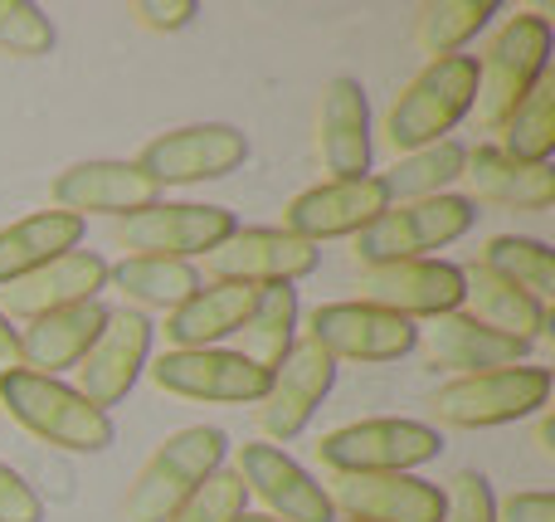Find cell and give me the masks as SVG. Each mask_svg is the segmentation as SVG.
Instances as JSON below:
<instances>
[{
  "instance_id": "cell-3",
  "label": "cell",
  "mask_w": 555,
  "mask_h": 522,
  "mask_svg": "<svg viewBox=\"0 0 555 522\" xmlns=\"http://www.w3.org/2000/svg\"><path fill=\"white\" fill-rule=\"evenodd\" d=\"M224 455H230V440L215 425H191L176 430L166 445L152 449L142 469H137L132 488L122 498V518L127 522H171L176 508L215 474L224 469Z\"/></svg>"
},
{
  "instance_id": "cell-39",
  "label": "cell",
  "mask_w": 555,
  "mask_h": 522,
  "mask_svg": "<svg viewBox=\"0 0 555 522\" xmlns=\"http://www.w3.org/2000/svg\"><path fill=\"white\" fill-rule=\"evenodd\" d=\"M498 522H555V498L546 488H531V494H512L498 504Z\"/></svg>"
},
{
  "instance_id": "cell-20",
  "label": "cell",
  "mask_w": 555,
  "mask_h": 522,
  "mask_svg": "<svg viewBox=\"0 0 555 522\" xmlns=\"http://www.w3.org/2000/svg\"><path fill=\"white\" fill-rule=\"evenodd\" d=\"M234 474L244 479V488L254 498L269 504V518L278 522H336L326 488L297 459H287L278 445H244Z\"/></svg>"
},
{
  "instance_id": "cell-7",
  "label": "cell",
  "mask_w": 555,
  "mask_h": 522,
  "mask_svg": "<svg viewBox=\"0 0 555 522\" xmlns=\"http://www.w3.org/2000/svg\"><path fill=\"white\" fill-rule=\"evenodd\" d=\"M478 225L468 195H429V201H400L356 234V259L361 269L375 264H404V259H429L434 250L463 240Z\"/></svg>"
},
{
  "instance_id": "cell-38",
  "label": "cell",
  "mask_w": 555,
  "mask_h": 522,
  "mask_svg": "<svg viewBox=\"0 0 555 522\" xmlns=\"http://www.w3.org/2000/svg\"><path fill=\"white\" fill-rule=\"evenodd\" d=\"M132 15L142 20L146 29H156V35H181V29L195 25L201 5H195V0H137Z\"/></svg>"
},
{
  "instance_id": "cell-1",
  "label": "cell",
  "mask_w": 555,
  "mask_h": 522,
  "mask_svg": "<svg viewBox=\"0 0 555 522\" xmlns=\"http://www.w3.org/2000/svg\"><path fill=\"white\" fill-rule=\"evenodd\" d=\"M0 406L35 440H44V445H54V449H68V455H103V449L117 445L113 416L88 406V400L59 377L10 371V377H0Z\"/></svg>"
},
{
  "instance_id": "cell-9",
  "label": "cell",
  "mask_w": 555,
  "mask_h": 522,
  "mask_svg": "<svg viewBox=\"0 0 555 522\" xmlns=\"http://www.w3.org/2000/svg\"><path fill=\"white\" fill-rule=\"evenodd\" d=\"M240 230L234 211L224 205H191V201H156L137 215H122L117 220V244L132 254H146V259H181L191 264L195 254H210L220 240Z\"/></svg>"
},
{
  "instance_id": "cell-5",
  "label": "cell",
  "mask_w": 555,
  "mask_h": 522,
  "mask_svg": "<svg viewBox=\"0 0 555 522\" xmlns=\"http://www.w3.org/2000/svg\"><path fill=\"white\" fill-rule=\"evenodd\" d=\"M439 425L453 430H498L541 416L551 406V371L546 367H502L482 377H459L429 396Z\"/></svg>"
},
{
  "instance_id": "cell-14",
  "label": "cell",
  "mask_w": 555,
  "mask_h": 522,
  "mask_svg": "<svg viewBox=\"0 0 555 522\" xmlns=\"http://www.w3.org/2000/svg\"><path fill=\"white\" fill-rule=\"evenodd\" d=\"M307 338L326 352L332 361H395L404 352H414L420 342V322L395 318L371 303H322L307 322Z\"/></svg>"
},
{
  "instance_id": "cell-37",
  "label": "cell",
  "mask_w": 555,
  "mask_h": 522,
  "mask_svg": "<svg viewBox=\"0 0 555 522\" xmlns=\"http://www.w3.org/2000/svg\"><path fill=\"white\" fill-rule=\"evenodd\" d=\"M0 522H44V498L10 464H0Z\"/></svg>"
},
{
  "instance_id": "cell-34",
  "label": "cell",
  "mask_w": 555,
  "mask_h": 522,
  "mask_svg": "<svg viewBox=\"0 0 555 522\" xmlns=\"http://www.w3.org/2000/svg\"><path fill=\"white\" fill-rule=\"evenodd\" d=\"M249 513V488L234 469H215L181 508H176L171 522H240Z\"/></svg>"
},
{
  "instance_id": "cell-15",
  "label": "cell",
  "mask_w": 555,
  "mask_h": 522,
  "mask_svg": "<svg viewBox=\"0 0 555 522\" xmlns=\"http://www.w3.org/2000/svg\"><path fill=\"white\" fill-rule=\"evenodd\" d=\"M361 303L385 308L395 318H443L463 308V269L443 259H404L361 269Z\"/></svg>"
},
{
  "instance_id": "cell-32",
  "label": "cell",
  "mask_w": 555,
  "mask_h": 522,
  "mask_svg": "<svg viewBox=\"0 0 555 522\" xmlns=\"http://www.w3.org/2000/svg\"><path fill=\"white\" fill-rule=\"evenodd\" d=\"M502 152L517 156V162H537V166L551 162V152H555V78L551 74L502 123Z\"/></svg>"
},
{
  "instance_id": "cell-16",
  "label": "cell",
  "mask_w": 555,
  "mask_h": 522,
  "mask_svg": "<svg viewBox=\"0 0 555 522\" xmlns=\"http://www.w3.org/2000/svg\"><path fill=\"white\" fill-rule=\"evenodd\" d=\"M322 250L287 230H234L230 240H220L205 254V269L215 273V283H297L317 269Z\"/></svg>"
},
{
  "instance_id": "cell-11",
  "label": "cell",
  "mask_w": 555,
  "mask_h": 522,
  "mask_svg": "<svg viewBox=\"0 0 555 522\" xmlns=\"http://www.w3.org/2000/svg\"><path fill=\"white\" fill-rule=\"evenodd\" d=\"M332 386L336 361L312 338H297L293 352L269 371V391L259 400V430L269 435V445H287V440L302 435Z\"/></svg>"
},
{
  "instance_id": "cell-22",
  "label": "cell",
  "mask_w": 555,
  "mask_h": 522,
  "mask_svg": "<svg viewBox=\"0 0 555 522\" xmlns=\"http://www.w3.org/2000/svg\"><path fill=\"white\" fill-rule=\"evenodd\" d=\"M414 347H424V357L434 361V367H449L459 371V377H482V371H502V367H521V357H527V342H512L502 338V332L482 328L478 318H468V313H443V318H429L420 328V342Z\"/></svg>"
},
{
  "instance_id": "cell-8",
  "label": "cell",
  "mask_w": 555,
  "mask_h": 522,
  "mask_svg": "<svg viewBox=\"0 0 555 522\" xmlns=\"http://www.w3.org/2000/svg\"><path fill=\"white\" fill-rule=\"evenodd\" d=\"M146 377L181 400H205V406H259L269 391V371L254 367L244 352L205 347V352H162L146 361Z\"/></svg>"
},
{
  "instance_id": "cell-21",
  "label": "cell",
  "mask_w": 555,
  "mask_h": 522,
  "mask_svg": "<svg viewBox=\"0 0 555 522\" xmlns=\"http://www.w3.org/2000/svg\"><path fill=\"white\" fill-rule=\"evenodd\" d=\"M317 156L332 181L371 176V98L361 78H332L317 107Z\"/></svg>"
},
{
  "instance_id": "cell-24",
  "label": "cell",
  "mask_w": 555,
  "mask_h": 522,
  "mask_svg": "<svg viewBox=\"0 0 555 522\" xmlns=\"http://www.w3.org/2000/svg\"><path fill=\"white\" fill-rule=\"evenodd\" d=\"M103 322H107V308L98 298L25 322V328H20V357H25V371H39V377L74 371L78 361H83V352L98 342Z\"/></svg>"
},
{
  "instance_id": "cell-41",
  "label": "cell",
  "mask_w": 555,
  "mask_h": 522,
  "mask_svg": "<svg viewBox=\"0 0 555 522\" xmlns=\"http://www.w3.org/2000/svg\"><path fill=\"white\" fill-rule=\"evenodd\" d=\"M537 449H541V459H555V420H551V410H541V420H537Z\"/></svg>"
},
{
  "instance_id": "cell-6",
  "label": "cell",
  "mask_w": 555,
  "mask_h": 522,
  "mask_svg": "<svg viewBox=\"0 0 555 522\" xmlns=\"http://www.w3.org/2000/svg\"><path fill=\"white\" fill-rule=\"evenodd\" d=\"M443 455V435L424 420H351L322 435L317 459L326 474H414Z\"/></svg>"
},
{
  "instance_id": "cell-17",
  "label": "cell",
  "mask_w": 555,
  "mask_h": 522,
  "mask_svg": "<svg viewBox=\"0 0 555 522\" xmlns=\"http://www.w3.org/2000/svg\"><path fill=\"white\" fill-rule=\"evenodd\" d=\"M326 498L351 522H443V488L420 474H326Z\"/></svg>"
},
{
  "instance_id": "cell-26",
  "label": "cell",
  "mask_w": 555,
  "mask_h": 522,
  "mask_svg": "<svg viewBox=\"0 0 555 522\" xmlns=\"http://www.w3.org/2000/svg\"><path fill=\"white\" fill-rule=\"evenodd\" d=\"M463 303H468V318H478L482 328L502 332L512 342H527V347L551 332V303H537L531 293L502 283L482 264L463 269Z\"/></svg>"
},
{
  "instance_id": "cell-28",
  "label": "cell",
  "mask_w": 555,
  "mask_h": 522,
  "mask_svg": "<svg viewBox=\"0 0 555 522\" xmlns=\"http://www.w3.org/2000/svg\"><path fill=\"white\" fill-rule=\"evenodd\" d=\"M107 283H117V289H122L132 303H142V308L176 313L195 289H201V273H195V264H181V259L127 254L117 269H107Z\"/></svg>"
},
{
  "instance_id": "cell-33",
  "label": "cell",
  "mask_w": 555,
  "mask_h": 522,
  "mask_svg": "<svg viewBox=\"0 0 555 522\" xmlns=\"http://www.w3.org/2000/svg\"><path fill=\"white\" fill-rule=\"evenodd\" d=\"M492 15H498V0H434L420 10V44L434 59H449L468 39H478Z\"/></svg>"
},
{
  "instance_id": "cell-12",
  "label": "cell",
  "mask_w": 555,
  "mask_h": 522,
  "mask_svg": "<svg viewBox=\"0 0 555 522\" xmlns=\"http://www.w3.org/2000/svg\"><path fill=\"white\" fill-rule=\"evenodd\" d=\"M152 318L137 308H122V313H107L103 332H98V342L83 352V361H78V396L88 400V406L107 410L117 406V400L132 396V386L142 381L146 361H152Z\"/></svg>"
},
{
  "instance_id": "cell-40",
  "label": "cell",
  "mask_w": 555,
  "mask_h": 522,
  "mask_svg": "<svg viewBox=\"0 0 555 522\" xmlns=\"http://www.w3.org/2000/svg\"><path fill=\"white\" fill-rule=\"evenodd\" d=\"M10 371H25V357H20V328L0 313V377Z\"/></svg>"
},
{
  "instance_id": "cell-13",
  "label": "cell",
  "mask_w": 555,
  "mask_h": 522,
  "mask_svg": "<svg viewBox=\"0 0 555 522\" xmlns=\"http://www.w3.org/2000/svg\"><path fill=\"white\" fill-rule=\"evenodd\" d=\"M385 211H390L385 176H351V181H322L312 191L293 195L278 230L297 234L307 244H322V240H346V234L371 230Z\"/></svg>"
},
{
  "instance_id": "cell-18",
  "label": "cell",
  "mask_w": 555,
  "mask_h": 522,
  "mask_svg": "<svg viewBox=\"0 0 555 522\" xmlns=\"http://www.w3.org/2000/svg\"><path fill=\"white\" fill-rule=\"evenodd\" d=\"M107 289V259L93 250H68L59 254L54 264L44 269L25 273V279L5 283L0 289V313L10 322H35L44 313H59V308H74V303H93L98 293Z\"/></svg>"
},
{
  "instance_id": "cell-30",
  "label": "cell",
  "mask_w": 555,
  "mask_h": 522,
  "mask_svg": "<svg viewBox=\"0 0 555 522\" xmlns=\"http://www.w3.org/2000/svg\"><path fill=\"white\" fill-rule=\"evenodd\" d=\"M463 162H468V147L459 137H443L434 147H420V152H404L395 162V171L385 176L390 186V201H429V195H449V186L463 176Z\"/></svg>"
},
{
  "instance_id": "cell-31",
  "label": "cell",
  "mask_w": 555,
  "mask_h": 522,
  "mask_svg": "<svg viewBox=\"0 0 555 522\" xmlns=\"http://www.w3.org/2000/svg\"><path fill=\"white\" fill-rule=\"evenodd\" d=\"M478 264L488 273H498L502 283H512V289L531 293L537 303H551L555 259H551L546 240H531V234H498V240H488V250H482Z\"/></svg>"
},
{
  "instance_id": "cell-43",
  "label": "cell",
  "mask_w": 555,
  "mask_h": 522,
  "mask_svg": "<svg viewBox=\"0 0 555 522\" xmlns=\"http://www.w3.org/2000/svg\"><path fill=\"white\" fill-rule=\"evenodd\" d=\"M346 522H351V518H346Z\"/></svg>"
},
{
  "instance_id": "cell-27",
  "label": "cell",
  "mask_w": 555,
  "mask_h": 522,
  "mask_svg": "<svg viewBox=\"0 0 555 522\" xmlns=\"http://www.w3.org/2000/svg\"><path fill=\"white\" fill-rule=\"evenodd\" d=\"M78 244H83V220L68 211H35L25 220L5 225L0 230V289L54 264L59 254L78 250Z\"/></svg>"
},
{
  "instance_id": "cell-25",
  "label": "cell",
  "mask_w": 555,
  "mask_h": 522,
  "mask_svg": "<svg viewBox=\"0 0 555 522\" xmlns=\"http://www.w3.org/2000/svg\"><path fill=\"white\" fill-rule=\"evenodd\" d=\"M463 181L478 201L488 205H507V211H551L555 201V171L551 162H517L502 147H478L463 162Z\"/></svg>"
},
{
  "instance_id": "cell-29",
  "label": "cell",
  "mask_w": 555,
  "mask_h": 522,
  "mask_svg": "<svg viewBox=\"0 0 555 522\" xmlns=\"http://www.w3.org/2000/svg\"><path fill=\"white\" fill-rule=\"evenodd\" d=\"M293 342H297V289L293 283H269V289H259V303H254L249 322H244V357L254 367L273 371L293 352Z\"/></svg>"
},
{
  "instance_id": "cell-42",
  "label": "cell",
  "mask_w": 555,
  "mask_h": 522,
  "mask_svg": "<svg viewBox=\"0 0 555 522\" xmlns=\"http://www.w3.org/2000/svg\"><path fill=\"white\" fill-rule=\"evenodd\" d=\"M240 522H278V518H269V513H244Z\"/></svg>"
},
{
  "instance_id": "cell-23",
  "label": "cell",
  "mask_w": 555,
  "mask_h": 522,
  "mask_svg": "<svg viewBox=\"0 0 555 522\" xmlns=\"http://www.w3.org/2000/svg\"><path fill=\"white\" fill-rule=\"evenodd\" d=\"M259 289L254 283H201L176 313H166V342L171 352H205L224 338L244 332Z\"/></svg>"
},
{
  "instance_id": "cell-36",
  "label": "cell",
  "mask_w": 555,
  "mask_h": 522,
  "mask_svg": "<svg viewBox=\"0 0 555 522\" xmlns=\"http://www.w3.org/2000/svg\"><path fill=\"white\" fill-rule=\"evenodd\" d=\"M443 522H498V498L482 469H459L443 488Z\"/></svg>"
},
{
  "instance_id": "cell-4",
  "label": "cell",
  "mask_w": 555,
  "mask_h": 522,
  "mask_svg": "<svg viewBox=\"0 0 555 522\" xmlns=\"http://www.w3.org/2000/svg\"><path fill=\"white\" fill-rule=\"evenodd\" d=\"M551 44H555V35H551L546 15H512L492 35L488 54L478 64V98H473V113H478V123L488 132H502V123L546 78Z\"/></svg>"
},
{
  "instance_id": "cell-19",
  "label": "cell",
  "mask_w": 555,
  "mask_h": 522,
  "mask_svg": "<svg viewBox=\"0 0 555 522\" xmlns=\"http://www.w3.org/2000/svg\"><path fill=\"white\" fill-rule=\"evenodd\" d=\"M54 211L68 215H137L146 205H156L162 186L142 171L137 162H78L68 171L54 176Z\"/></svg>"
},
{
  "instance_id": "cell-35",
  "label": "cell",
  "mask_w": 555,
  "mask_h": 522,
  "mask_svg": "<svg viewBox=\"0 0 555 522\" xmlns=\"http://www.w3.org/2000/svg\"><path fill=\"white\" fill-rule=\"evenodd\" d=\"M54 49V25L29 0H0V54L10 59H44Z\"/></svg>"
},
{
  "instance_id": "cell-10",
  "label": "cell",
  "mask_w": 555,
  "mask_h": 522,
  "mask_svg": "<svg viewBox=\"0 0 555 522\" xmlns=\"http://www.w3.org/2000/svg\"><path fill=\"white\" fill-rule=\"evenodd\" d=\"M249 162V137L234 123H191L162 132L156 142L142 147L137 166L152 176L156 186H201L220 181V176L240 171Z\"/></svg>"
},
{
  "instance_id": "cell-2",
  "label": "cell",
  "mask_w": 555,
  "mask_h": 522,
  "mask_svg": "<svg viewBox=\"0 0 555 522\" xmlns=\"http://www.w3.org/2000/svg\"><path fill=\"white\" fill-rule=\"evenodd\" d=\"M473 98H478V59L473 54L434 59L390 103V113H385V137H390V147L400 156L420 152V147H434L473 113Z\"/></svg>"
}]
</instances>
